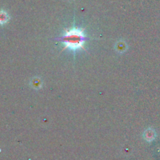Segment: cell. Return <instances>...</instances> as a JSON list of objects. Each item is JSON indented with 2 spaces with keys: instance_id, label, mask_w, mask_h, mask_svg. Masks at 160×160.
<instances>
[{
  "instance_id": "cell-1",
  "label": "cell",
  "mask_w": 160,
  "mask_h": 160,
  "mask_svg": "<svg viewBox=\"0 0 160 160\" xmlns=\"http://www.w3.org/2000/svg\"><path fill=\"white\" fill-rule=\"evenodd\" d=\"M64 45V48H70L71 50H77L84 48V43L87 40V37L84 34V31L79 28H73L66 31L65 34L58 38Z\"/></svg>"
},
{
  "instance_id": "cell-2",
  "label": "cell",
  "mask_w": 160,
  "mask_h": 160,
  "mask_svg": "<svg viewBox=\"0 0 160 160\" xmlns=\"http://www.w3.org/2000/svg\"><path fill=\"white\" fill-rule=\"evenodd\" d=\"M8 19H9L8 14L5 11H1L0 12V23H6L8 20Z\"/></svg>"
}]
</instances>
